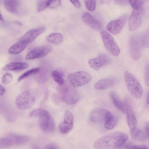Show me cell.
I'll list each match as a JSON object with an SVG mask.
<instances>
[{
  "label": "cell",
  "instance_id": "obj_1",
  "mask_svg": "<svg viewBox=\"0 0 149 149\" xmlns=\"http://www.w3.org/2000/svg\"><path fill=\"white\" fill-rule=\"evenodd\" d=\"M128 139V136L121 132H116L103 136L96 140L94 145L96 149H113L122 146Z\"/></svg>",
  "mask_w": 149,
  "mask_h": 149
},
{
  "label": "cell",
  "instance_id": "obj_2",
  "mask_svg": "<svg viewBox=\"0 0 149 149\" xmlns=\"http://www.w3.org/2000/svg\"><path fill=\"white\" fill-rule=\"evenodd\" d=\"M30 115L32 117H38L40 128L47 133L53 132L55 128V124L51 115L47 110L42 109H37L32 111Z\"/></svg>",
  "mask_w": 149,
  "mask_h": 149
},
{
  "label": "cell",
  "instance_id": "obj_3",
  "mask_svg": "<svg viewBox=\"0 0 149 149\" xmlns=\"http://www.w3.org/2000/svg\"><path fill=\"white\" fill-rule=\"evenodd\" d=\"M38 93L35 91L29 90L21 93L17 96L15 104L17 108L21 110L28 109L36 102Z\"/></svg>",
  "mask_w": 149,
  "mask_h": 149
},
{
  "label": "cell",
  "instance_id": "obj_4",
  "mask_svg": "<svg viewBox=\"0 0 149 149\" xmlns=\"http://www.w3.org/2000/svg\"><path fill=\"white\" fill-rule=\"evenodd\" d=\"M124 79L128 90L132 95L136 99H140L143 95V90L136 78L127 71L124 73Z\"/></svg>",
  "mask_w": 149,
  "mask_h": 149
},
{
  "label": "cell",
  "instance_id": "obj_5",
  "mask_svg": "<svg viewBox=\"0 0 149 149\" xmlns=\"http://www.w3.org/2000/svg\"><path fill=\"white\" fill-rule=\"evenodd\" d=\"M101 37L107 51L111 54L117 56L120 52V49L111 35L104 29L100 32Z\"/></svg>",
  "mask_w": 149,
  "mask_h": 149
},
{
  "label": "cell",
  "instance_id": "obj_6",
  "mask_svg": "<svg viewBox=\"0 0 149 149\" xmlns=\"http://www.w3.org/2000/svg\"><path fill=\"white\" fill-rule=\"evenodd\" d=\"M131 100L128 96H126L123 103L124 113L127 124L130 130L136 128L137 121L132 107Z\"/></svg>",
  "mask_w": 149,
  "mask_h": 149
},
{
  "label": "cell",
  "instance_id": "obj_7",
  "mask_svg": "<svg viewBox=\"0 0 149 149\" xmlns=\"http://www.w3.org/2000/svg\"><path fill=\"white\" fill-rule=\"evenodd\" d=\"M29 140V138L26 136L9 134L0 139V148L24 144L27 142Z\"/></svg>",
  "mask_w": 149,
  "mask_h": 149
},
{
  "label": "cell",
  "instance_id": "obj_8",
  "mask_svg": "<svg viewBox=\"0 0 149 149\" xmlns=\"http://www.w3.org/2000/svg\"><path fill=\"white\" fill-rule=\"evenodd\" d=\"M70 82L74 87H79L85 85L90 82L91 75L84 71H79L71 73L68 75Z\"/></svg>",
  "mask_w": 149,
  "mask_h": 149
},
{
  "label": "cell",
  "instance_id": "obj_9",
  "mask_svg": "<svg viewBox=\"0 0 149 149\" xmlns=\"http://www.w3.org/2000/svg\"><path fill=\"white\" fill-rule=\"evenodd\" d=\"M130 50L132 58L138 60L141 55L142 46L143 45V38L137 36L132 37L130 40Z\"/></svg>",
  "mask_w": 149,
  "mask_h": 149
},
{
  "label": "cell",
  "instance_id": "obj_10",
  "mask_svg": "<svg viewBox=\"0 0 149 149\" xmlns=\"http://www.w3.org/2000/svg\"><path fill=\"white\" fill-rule=\"evenodd\" d=\"M61 100L65 103L72 104L77 103L79 100V96L77 92L70 87H63L60 91Z\"/></svg>",
  "mask_w": 149,
  "mask_h": 149
},
{
  "label": "cell",
  "instance_id": "obj_11",
  "mask_svg": "<svg viewBox=\"0 0 149 149\" xmlns=\"http://www.w3.org/2000/svg\"><path fill=\"white\" fill-rule=\"evenodd\" d=\"M128 18V15L125 14L117 19L111 21L106 26L107 29L113 35L118 34L123 29L127 22Z\"/></svg>",
  "mask_w": 149,
  "mask_h": 149
},
{
  "label": "cell",
  "instance_id": "obj_12",
  "mask_svg": "<svg viewBox=\"0 0 149 149\" xmlns=\"http://www.w3.org/2000/svg\"><path fill=\"white\" fill-rule=\"evenodd\" d=\"M143 14V10L142 7L133 9L130 17L129 27L130 30H136L141 24Z\"/></svg>",
  "mask_w": 149,
  "mask_h": 149
},
{
  "label": "cell",
  "instance_id": "obj_13",
  "mask_svg": "<svg viewBox=\"0 0 149 149\" xmlns=\"http://www.w3.org/2000/svg\"><path fill=\"white\" fill-rule=\"evenodd\" d=\"M52 49V46L48 45L37 47L27 54L25 58L30 60L43 57L50 52Z\"/></svg>",
  "mask_w": 149,
  "mask_h": 149
},
{
  "label": "cell",
  "instance_id": "obj_14",
  "mask_svg": "<svg viewBox=\"0 0 149 149\" xmlns=\"http://www.w3.org/2000/svg\"><path fill=\"white\" fill-rule=\"evenodd\" d=\"M73 124V117L71 112L68 110L65 111L64 120L59 126L60 132L63 134L68 133L72 129Z\"/></svg>",
  "mask_w": 149,
  "mask_h": 149
},
{
  "label": "cell",
  "instance_id": "obj_15",
  "mask_svg": "<svg viewBox=\"0 0 149 149\" xmlns=\"http://www.w3.org/2000/svg\"><path fill=\"white\" fill-rule=\"evenodd\" d=\"M110 61L109 58L107 55L102 54L96 57L89 59L88 63L91 67L98 70L109 63Z\"/></svg>",
  "mask_w": 149,
  "mask_h": 149
},
{
  "label": "cell",
  "instance_id": "obj_16",
  "mask_svg": "<svg viewBox=\"0 0 149 149\" xmlns=\"http://www.w3.org/2000/svg\"><path fill=\"white\" fill-rule=\"evenodd\" d=\"M109 112L107 110L103 108L94 109L91 111L90 114V119L91 121L96 123L104 121Z\"/></svg>",
  "mask_w": 149,
  "mask_h": 149
},
{
  "label": "cell",
  "instance_id": "obj_17",
  "mask_svg": "<svg viewBox=\"0 0 149 149\" xmlns=\"http://www.w3.org/2000/svg\"><path fill=\"white\" fill-rule=\"evenodd\" d=\"M45 27L42 26L31 30L26 33L19 40L27 44L33 41L38 36L45 31Z\"/></svg>",
  "mask_w": 149,
  "mask_h": 149
},
{
  "label": "cell",
  "instance_id": "obj_18",
  "mask_svg": "<svg viewBox=\"0 0 149 149\" xmlns=\"http://www.w3.org/2000/svg\"><path fill=\"white\" fill-rule=\"evenodd\" d=\"M82 18L86 24L95 29H100L102 27L100 23L87 12H85L83 14Z\"/></svg>",
  "mask_w": 149,
  "mask_h": 149
},
{
  "label": "cell",
  "instance_id": "obj_19",
  "mask_svg": "<svg viewBox=\"0 0 149 149\" xmlns=\"http://www.w3.org/2000/svg\"><path fill=\"white\" fill-rule=\"evenodd\" d=\"M130 134L132 138L135 140L139 141H144L148 137V134L144 129L142 130L136 128L130 130Z\"/></svg>",
  "mask_w": 149,
  "mask_h": 149
},
{
  "label": "cell",
  "instance_id": "obj_20",
  "mask_svg": "<svg viewBox=\"0 0 149 149\" xmlns=\"http://www.w3.org/2000/svg\"><path fill=\"white\" fill-rule=\"evenodd\" d=\"M115 81V79L113 78L102 79L97 82L95 88L97 89H105L113 85Z\"/></svg>",
  "mask_w": 149,
  "mask_h": 149
},
{
  "label": "cell",
  "instance_id": "obj_21",
  "mask_svg": "<svg viewBox=\"0 0 149 149\" xmlns=\"http://www.w3.org/2000/svg\"><path fill=\"white\" fill-rule=\"evenodd\" d=\"M28 66V64L25 63L13 62L6 64L3 69L7 71H19L25 69Z\"/></svg>",
  "mask_w": 149,
  "mask_h": 149
},
{
  "label": "cell",
  "instance_id": "obj_22",
  "mask_svg": "<svg viewBox=\"0 0 149 149\" xmlns=\"http://www.w3.org/2000/svg\"><path fill=\"white\" fill-rule=\"evenodd\" d=\"M5 8L8 12L12 13H16L18 10L19 2L17 0H7L4 2Z\"/></svg>",
  "mask_w": 149,
  "mask_h": 149
},
{
  "label": "cell",
  "instance_id": "obj_23",
  "mask_svg": "<svg viewBox=\"0 0 149 149\" xmlns=\"http://www.w3.org/2000/svg\"><path fill=\"white\" fill-rule=\"evenodd\" d=\"M27 45L25 43L19 40L9 48L8 53L13 55L19 54L25 49Z\"/></svg>",
  "mask_w": 149,
  "mask_h": 149
},
{
  "label": "cell",
  "instance_id": "obj_24",
  "mask_svg": "<svg viewBox=\"0 0 149 149\" xmlns=\"http://www.w3.org/2000/svg\"><path fill=\"white\" fill-rule=\"evenodd\" d=\"M104 127L107 130H111L116 125L117 120L116 117L110 112L104 121Z\"/></svg>",
  "mask_w": 149,
  "mask_h": 149
},
{
  "label": "cell",
  "instance_id": "obj_25",
  "mask_svg": "<svg viewBox=\"0 0 149 149\" xmlns=\"http://www.w3.org/2000/svg\"><path fill=\"white\" fill-rule=\"evenodd\" d=\"M110 97L116 107L122 112L124 113L123 103L122 102L116 93L111 92L110 93Z\"/></svg>",
  "mask_w": 149,
  "mask_h": 149
},
{
  "label": "cell",
  "instance_id": "obj_26",
  "mask_svg": "<svg viewBox=\"0 0 149 149\" xmlns=\"http://www.w3.org/2000/svg\"><path fill=\"white\" fill-rule=\"evenodd\" d=\"M47 40L51 43L58 44L63 42V38L62 35L59 33H53L47 37Z\"/></svg>",
  "mask_w": 149,
  "mask_h": 149
},
{
  "label": "cell",
  "instance_id": "obj_27",
  "mask_svg": "<svg viewBox=\"0 0 149 149\" xmlns=\"http://www.w3.org/2000/svg\"><path fill=\"white\" fill-rule=\"evenodd\" d=\"M40 70V69L38 68H36L31 69L25 72L21 75L18 78V81H20L30 75L36 74Z\"/></svg>",
  "mask_w": 149,
  "mask_h": 149
},
{
  "label": "cell",
  "instance_id": "obj_28",
  "mask_svg": "<svg viewBox=\"0 0 149 149\" xmlns=\"http://www.w3.org/2000/svg\"><path fill=\"white\" fill-rule=\"evenodd\" d=\"M51 2V0L38 1L37 4V11L40 12L49 7Z\"/></svg>",
  "mask_w": 149,
  "mask_h": 149
},
{
  "label": "cell",
  "instance_id": "obj_29",
  "mask_svg": "<svg viewBox=\"0 0 149 149\" xmlns=\"http://www.w3.org/2000/svg\"><path fill=\"white\" fill-rule=\"evenodd\" d=\"M52 75L54 81L60 85H63L64 83V80L61 74L58 71L54 70L52 72Z\"/></svg>",
  "mask_w": 149,
  "mask_h": 149
},
{
  "label": "cell",
  "instance_id": "obj_30",
  "mask_svg": "<svg viewBox=\"0 0 149 149\" xmlns=\"http://www.w3.org/2000/svg\"><path fill=\"white\" fill-rule=\"evenodd\" d=\"M129 3L133 9H138L142 7L145 0H129Z\"/></svg>",
  "mask_w": 149,
  "mask_h": 149
},
{
  "label": "cell",
  "instance_id": "obj_31",
  "mask_svg": "<svg viewBox=\"0 0 149 149\" xmlns=\"http://www.w3.org/2000/svg\"><path fill=\"white\" fill-rule=\"evenodd\" d=\"M12 74L9 73H6L2 76L1 79V82L4 85H7L12 81Z\"/></svg>",
  "mask_w": 149,
  "mask_h": 149
},
{
  "label": "cell",
  "instance_id": "obj_32",
  "mask_svg": "<svg viewBox=\"0 0 149 149\" xmlns=\"http://www.w3.org/2000/svg\"><path fill=\"white\" fill-rule=\"evenodd\" d=\"M85 5L86 8L90 11H94L95 8L96 1L95 0H85Z\"/></svg>",
  "mask_w": 149,
  "mask_h": 149
},
{
  "label": "cell",
  "instance_id": "obj_33",
  "mask_svg": "<svg viewBox=\"0 0 149 149\" xmlns=\"http://www.w3.org/2000/svg\"><path fill=\"white\" fill-rule=\"evenodd\" d=\"M149 65L147 63L145 66V81L146 85L149 86Z\"/></svg>",
  "mask_w": 149,
  "mask_h": 149
},
{
  "label": "cell",
  "instance_id": "obj_34",
  "mask_svg": "<svg viewBox=\"0 0 149 149\" xmlns=\"http://www.w3.org/2000/svg\"><path fill=\"white\" fill-rule=\"evenodd\" d=\"M125 149H148V148L145 145H134L129 146Z\"/></svg>",
  "mask_w": 149,
  "mask_h": 149
},
{
  "label": "cell",
  "instance_id": "obj_35",
  "mask_svg": "<svg viewBox=\"0 0 149 149\" xmlns=\"http://www.w3.org/2000/svg\"><path fill=\"white\" fill-rule=\"evenodd\" d=\"M61 4V2L59 0H51V2L49 7L51 8H54L59 7Z\"/></svg>",
  "mask_w": 149,
  "mask_h": 149
},
{
  "label": "cell",
  "instance_id": "obj_36",
  "mask_svg": "<svg viewBox=\"0 0 149 149\" xmlns=\"http://www.w3.org/2000/svg\"><path fill=\"white\" fill-rule=\"evenodd\" d=\"M44 149H59L58 146L54 143H50L46 145Z\"/></svg>",
  "mask_w": 149,
  "mask_h": 149
},
{
  "label": "cell",
  "instance_id": "obj_37",
  "mask_svg": "<svg viewBox=\"0 0 149 149\" xmlns=\"http://www.w3.org/2000/svg\"><path fill=\"white\" fill-rule=\"evenodd\" d=\"M71 3L74 6L77 8H80L81 6V4L79 0H70Z\"/></svg>",
  "mask_w": 149,
  "mask_h": 149
},
{
  "label": "cell",
  "instance_id": "obj_38",
  "mask_svg": "<svg viewBox=\"0 0 149 149\" xmlns=\"http://www.w3.org/2000/svg\"><path fill=\"white\" fill-rule=\"evenodd\" d=\"M6 89L4 86L0 84V96L3 95Z\"/></svg>",
  "mask_w": 149,
  "mask_h": 149
},
{
  "label": "cell",
  "instance_id": "obj_39",
  "mask_svg": "<svg viewBox=\"0 0 149 149\" xmlns=\"http://www.w3.org/2000/svg\"><path fill=\"white\" fill-rule=\"evenodd\" d=\"M118 4H125L127 2H126L127 1H115Z\"/></svg>",
  "mask_w": 149,
  "mask_h": 149
},
{
  "label": "cell",
  "instance_id": "obj_40",
  "mask_svg": "<svg viewBox=\"0 0 149 149\" xmlns=\"http://www.w3.org/2000/svg\"><path fill=\"white\" fill-rule=\"evenodd\" d=\"M146 102H147V104H149V93L148 92L147 94V96H146Z\"/></svg>",
  "mask_w": 149,
  "mask_h": 149
},
{
  "label": "cell",
  "instance_id": "obj_41",
  "mask_svg": "<svg viewBox=\"0 0 149 149\" xmlns=\"http://www.w3.org/2000/svg\"><path fill=\"white\" fill-rule=\"evenodd\" d=\"M0 20L2 21L3 20V18L0 13Z\"/></svg>",
  "mask_w": 149,
  "mask_h": 149
}]
</instances>
